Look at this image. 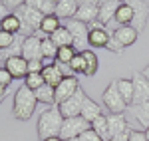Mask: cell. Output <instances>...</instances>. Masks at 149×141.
Masks as SVG:
<instances>
[{"mask_svg": "<svg viewBox=\"0 0 149 141\" xmlns=\"http://www.w3.org/2000/svg\"><path fill=\"white\" fill-rule=\"evenodd\" d=\"M36 106H38V101H36L34 92H30L26 85H20V88L14 92L12 115L18 119V121H28V119L34 115Z\"/></svg>", "mask_w": 149, "mask_h": 141, "instance_id": "cell-1", "label": "cell"}, {"mask_svg": "<svg viewBox=\"0 0 149 141\" xmlns=\"http://www.w3.org/2000/svg\"><path fill=\"white\" fill-rule=\"evenodd\" d=\"M62 123H64V117L60 113L58 106L46 107L44 111H40L38 115V137L40 139H48V137H58L60 135V129H62Z\"/></svg>", "mask_w": 149, "mask_h": 141, "instance_id": "cell-2", "label": "cell"}, {"mask_svg": "<svg viewBox=\"0 0 149 141\" xmlns=\"http://www.w3.org/2000/svg\"><path fill=\"white\" fill-rule=\"evenodd\" d=\"M14 14L20 18V24H22L20 34H22L24 38H26V36H32V34H38V30H40V22H42V18H44L42 12L30 8L28 4H22Z\"/></svg>", "mask_w": 149, "mask_h": 141, "instance_id": "cell-3", "label": "cell"}, {"mask_svg": "<svg viewBox=\"0 0 149 141\" xmlns=\"http://www.w3.org/2000/svg\"><path fill=\"white\" fill-rule=\"evenodd\" d=\"M102 101L103 106L109 109V113H123L127 109V103L123 101V97L121 94L117 92V85H115V80L113 82H109V85L103 90L102 94Z\"/></svg>", "mask_w": 149, "mask_h": 141, "instance_id": "cell-4", "label": "cell"}, {"mask_svg": "<svg viewBox=\"0 0 149 141\" xmlns=\"http://www.w3.org/2000/svg\"><path fill=\"white\" fill-rule=\"evenodd\" d=\"M66 28H68L70 36H72V46L76 48V52H84L86 46H88V24L80 22L76 18H72L66 22Z\"/></svg>", "mask_w": 149, "mask_h": 141, "instance_id": "cell-5", "label": "cell"}, {"mask_svg": "<svg viewBox=\"0 0 149 141\" xmlns=\"http://www.w3.org/2000/svg\"><path fill=\"white\" fill-rule=\"evenodd\" d=\"M86 129H90V123L84 117H80V115H78V117H66L64 123H62V129H60V137L64 141L76 139V137H80Z\"/></svg>", "mask_w": 149, "mask_h": 141, "instance_id": "cell-6", "label": "cell"}, {"mask_svg": "<svg viewBox=\"0 0 149 141\" xmlns=\"http://www.w3.org/2000/svg\"><path fill=\"white\" fill-rule=\"evenodd\" d=\"M125 2L133 10V22H131V26L137 32H143L145 26H147V20H149V4L145 0H125Z\"/></svg>", "mask_w": 149, "mask_h": 141, "instance_id": "cell-7", "label": "cell"}, {"mask_svg": "<svg viewBox=\"0 0 149 141\" xmlns=\"http://www.w3.org/2000/svg\"><path fill=\"white\" fill-rule=\"evenodd\" d=\"M86 92L84 90H78L76 94L72 95L70 99H66V101H62L60 106H58V109H60V113H62V117H78L81 113V103H84V97H86Z\"/></svg>", "mask_w": 149, "mask_h": 141, "instance_id": "cell-8", "label": "cell"}, {"mask_svg": "<svg viewBox=\"0 0 149 141\" xmlns=\"http://www.w3.org/2000/svg\"><path fill=\"white\" fill-rule=\"evenodd\" d=\"M88 44L92 48H105L107 46V40H109V32L105 30V26H103L100 20H93L92 24H88Z\"/></svg>", "mask_w": 149, "mask_h": 141, "instance_id": "cell-9", "label": "cell"}, {"mask_svg": "<svg viewBox=\"0 0 149 141\" xmlns=\"http://www.w3.org/2000/svg\"><path fill=\"white\" fill-rule=\"evenodd\" d=\"M133 103L131 106H139V103H145L149 101V82L145 80V76L141 72H133Z\"/></svg>", "mask_w": 149, "mask_h": 141, "instance_id": "cell-10", "label": "cell"}, {"mask_svg": "<svg viewBox=\"0 0 149 141\" xmlns=\"http://www.w3.org/2000/svg\"><path fill=\"white\" fill-rule=\"evenodd\" d=\"M22 58L26 62H30V60H42V36L40 34H32V36L24 38Z\"/></svg>", "mask_w": 149, "mask_h": 141, "instance_id": "cell-11", "label": "cell"}, {"mask_svg": "<svg viewBox=\"0 0 149 141\" xmlns=\"http://www.w3.org/2000/svg\"><path fill=\"white\" fill-rule=\"evenodd\" d=\"M2 68L10 74L14 80H24L28 76V62L22 58V56H12V58H6Z\"/></svg>", "mask_w": 149, "mask_h": 141, "instance_id": "cell-12", "label": "cell"}, {"mask_svg": "<svg viewBox=\"0 0 149 141\" xmlns=\"http://www.w3.org/2000/svg\"><path fill=\"white\" fill-rule=\"evenodd\" d=\"M78 90H80V82H78L76 76H68V78H64V80L60 82V85L56 88V106H60L62 101L70 99Z\"/></svg>", "mask_w": 149, "mask_h": 141, "instance_id": "cell-13", "label": "cell"}, {"mask_svg": "<svg viewBox=\"0 0 149 141\" xmlns=\"http://www.w3.org/2000/svg\"><path fill=\"white\" fill-rule=\"evenodd\" d=\"M111 36H113L123 48H129V46H133V44L137 42L139 32L133 28V26H119V28H115V30H113V34H111Z\"/></svg>", "mask_w": 149, "mask_h": 141, "instance_id": "cell-14", "label": "cell"}, {"mask_svg": "<svg viewBox=\"0 0 149 141\" xmlns=\"http://www.w3.org/2000/svg\"><path fill=\"white\" fill-rule=\"evenodd\" d=\"M105 117H107L109 137H115V135H121V133H125V131H129V129H131L123 113H109V115H105Z\"/></svg>", "mask_w": 149, "mask_h": 141, "instance_id": "cell-15", "label": "cell"}, {"mask_svg": "<svg viewBox=\"0 0 149 141\" xmlns=\"http://www.w3.org/2000/svg\"><path fill=\"white\" fill-rule=\"evenodd\" d=\"M42 78H44V83L52 85V88L56 90L58 85H60V82H62L66 76H64V72L60 70V66L54 62V64H48V66H44V70H42Z\"/></svg>", "mask_w": 149, "mask_h": 141, "instance_id": "cell-16", "label": "cell"}, {"mask_svg": "<svg viewBox=\"0 0 149 141\" xmlns=\"http://www.w3.org/2000/svg\"><path fill=\"white\" fill-rule=\"evenodd\" d=\"M78 0H60L56 4V10H54V14H56L60 20H72L74 16H76V12H78Z\"/></svg>", "mask_w": 149, "mask_h": 141, "instance_id": "cell-17", "label": "cell"}, {"mask_svg": "<svg viewBox=\"0 0 149 141\" xmlns=\"http://www.w3.org/2000/svg\"><path fill=\"white\" fill-rule=\"evenodd\" d=\"M80 54H81V58H84V72H81V74H84L86 78L95 76L97 70H100V60L95 56V52H93V50H84Z\"/></svg>", "mask_w": 149, "mask_h": 141, "instance_id": "cell-18", "label": "cell"}, {"mask_svg": "<svg viewBox=\"0 0 149 141\" xmlns=\"http://www.w3.org/2000/svg\"><path fill=\"white\" fill-rule=\"evenodd\" d=\"M102 115V107H100V103H95L90 95H86L84 97V103H81V113L80 117H84L88 123H92L95 117H100Z\"/></svg>", "mask_w": 149, "mask_h": 141, "instance_id": "cell-19", "label": "cell"}, {"mask_svg": "<svg viewBox=\"0 0 149 141\" xmlns=\"http://www.w3.org/2000/svg\"><path fill=\"white\" fill-rule=\"evenodd\" d=\"M36 95V101L38 103H44V106H56V90L52 88V85H48V83H44L42 88H38L34 92Z\"/></svg>", "mask_w": 149, "mask_h": 141, "instance_id": "cell-20", "label": "cell"}, {"mask_svg": "<svg viewBox=\"0 0 149 141\" xmlns=\"http://www.w3.org/2000/svg\"><path fill=\"white\" fill-rule=\"evenodd\" d=\"M90 129H92L102 141H109V139H111V137H109V127H107V117H105L103 113L90 123Z\"/></svg>", "mask_w": 149, "mask_h": 141, "instance_id": "cell-21", "label": "cell"}, {"mask_svg": "<svg viewBox=\"0 0 149 141\" xmlns=\"http://www.w3.org/2000/svg\"><path fill=\"white\" fill-rule=\"evenodd\" d=\"M117 2H103L97 6V20L105 26L107 22H111L115 18V12H117Z\"/></svg>", "mask_w": 149, "mask_h": 141, "instance_id": "cell-22", "label": "cell"}, {"mask_svg": "<svg viewBox=\"0 0 149 141\" xmlns=\"http://www.w3.org/2000/svg\"><path fill=\"white\" fill-rule=\"evenodd\" d=\"M74 18L80 20V22H84V24H92L93 20H97V6H92V4H80Z\"/></svg>", "mask_w": 149, "mask_h": 141, "instance_id": "cell-23", "label": "cell"}, {"mask_svg": "<svg viewBox=\"0 0 149 141\" xmlns=\"http://www.w3.org/2000/svg\"><path fill=\"white\" fill-rule=\"evenodd\" d=\"M0 30L10 32V34H20V30H22L20 18H18L14 12H8V14H6V16L0 20Z\"/></svg>", "mask_w": 149, "mask_h": 141, "instance_id": "cell-24", "label": "cell"}, {"mask_svg": "<svg viewBox=\"0 0 149 141\" xmlns=\"http://www.w3.org/2000/svg\"><path fill=\"white\" fill-rule=\"evenodd\" d=\"M113 20L119 24V26H131V22H133V10H131V6H129L127 2H121V4L117 6V12H115Z\"/></svg>", "mask_w": 149, "mask_h": 141, "instance_id": "cell-25", "label": "cell"}, {"mask_svg": "<svg viewBox=\"0 0 149 141\" xmlns=\"http://www.w3.org/2000/svg\"><path fill=\"white\" fill-rule=\"evenodd\" d=\"M115 85H117V92L121 94L123 97V101L127 103V107L133 103V83L131 80H127V78H119V80H115Z\"/></svg>", "mask_w": 149, "mask_h": 141, "instance_id": "cell-26", "label": "cell"}, {"mask_svg": "<svg viewBox=\"0 0 149 141\" xmlns=\"http://www.w3.org/2000/svg\"><path fill=\"white\" fill-rule=\"evenodd\" d=\"M60 26H62V24H60V18H58L56 14H48V16L42 18L40 30H38V32H40V34H46V36H52Z\"/></svg>", "mask_w": 149, "mask_h": 141, "instance_id": "cell-27", "label": "cell"}, {"mask_svg": "<svg viewBox=\"0 0 149 141\" xmlns=\"http://www.w3.org/2000/svg\"><path fill=\"white\" fill-rule=\"evenodd\" d=\"M52 42H54V46L56 48H64V46H72V36H70L68 28L66 26H60L56 32L52 36H48Z\"/></svg>", "mask_w": 149, "mask_h": 141, "instance_id": "cell-28", "label": "cell"}, {"mask_svg": "<svg viewBox=\"0 0 149 141\" xmlns=\"http://www.w3.org/2000/svg\"><path fill=\"white\" fill-rule=\"evenodd\" d=\"M127 109L133 113V117L137 119L143 127H147V125H149V101L139 103V106H129Z\"/></svg>", "mask_w": 149, "mask_h": 141, "instance_id": "cell-29", "label": "cell"}, {"mask_svg": "<svg viewBox=\"0 0 149 141\" xmlns=\"http://www.w3.org/2000/svg\"><path fill=\"white\" fill-rule=\"evenodd\" d=\"M26 4H28L30 8H34V10L42 12L44 16L54 14V10H56V4H54L52 0H26Z\"/></svg>", "mask_w": 149, "mask_h": 141, "instance_id": "cell-30", "label": "cell"}, {"mask_svg": "<svg viewBox=\"0 0 149 141\" xmlns=\"http://www.w3.org/2000/svg\"><path fill=\"white\" fill-rule=\"evenodd\" d=\"M78 52H76V48L74 46H64V48H58V54H56V62L58 64H66L70 66V62L74 60Z\"/></svg>", "mask_w": 149, "mask_h": 141, "instance_id": "cell-31", "label": "cell"}, {"mask_svg": "<svg viewBox=\"0 0 149 141\" xmlns=\"http://www.w3.org/2000/svg\"><path fill=\"white\" fill-rule=\"evenodd\" d=\"M58 54V48L54 46V42L50 38H42V60H48V62H54Z\"/></svg>", "mask_w": 149, "mask_h": 141, "instance_id": "cell-32", "label": "cell"}, {"mask_svg": "<svg viewBox=\"0 0 149 141\" xmlns=\"http://www.w3.org/2000/svg\"><path fill=\"white\" fill-rule=\"evenodd\" d=\"M24 85H26L30 92H36L38 88L44 85V78H42V74H28V76L24 78Z\"/></svg>", "mask_w": 149, "mask_h": 141, "instance_id": "cell-33", "label": "cell"}, {"mask_svg": "<svg viewBox=\"0 0 149 141\" xmlns=\"http://www.w3.org/2000/svg\"><path fill=\"white\" fill-rule=\"evenodd\" d=\"M14 40H16V34H10V32L0 30V52L8 50V48L14 44Z\"/></svg>", "mask_w": 149, "mask_h": 141, "instance_id": "cell-34", "label": "cell"}, {"mask_svg": "<svg viewBox=\"0 0 149 141\" xmlns=\"http://www.w3.org/2000/svg\"><path fill=\"white\" fill-rule=\"evenodd\" d=\"M70 70L74 72V74H81V72H84V58H81L80 52H78V54L74 56V60L70 62Z\"/></svg>", "mask_w": 149, "mask_h": 141, "instance_id": "cell-35", "label": "cell"}, {"mask_svg": "<svg viewBox=\"0 0 149 141\" xmlns=\"http://www.w3.org/2000/svg\"><path fill=\"white\" fill-rule=\"evenodd\" d=\"M44 70V60H30L28 62V74H42Z\"/></svg>", "mask_w": 149, "mask_h": 141, "instance_id": "cell-36", "label": "cell"}, {"mask_svg": "<svg viewBox=\"0 0 149 141\" xmlns=\"http://www.w3.org/2000/svg\"><path fill=\"white\" fill-rule=\"evenodd\" d=\"M105 50H109V52H113V54H121L125 48L121 46L117 40H115L113 36H109V40H107V46H105Z\"/></svg>", "mask_w": 149, "mask_h": 141, "instance_id": "cell-37", "label": "cell"}, {"mask_svg": "<svg viewBox=\"0 0 149 141\" xmlns=\"http://www.w3.org/2000/svg\"><path fill=\"white\" fill-rule=\"evenodd\" d=\"M0 2L6 10H18L22 4H26V0H0Z\"/></svg>", "mask_w": 149, "mask_h": 141, "instance_id": "cell-38", "label": "cell"}, {"mask_svg": "<svg viewBox=\"0 0 149 141\" xmlns=\"http://www.w3.org/2000/svg\"><path fill=\"white\" fill-rule=\"evenodd\" d=\"M14 82V78H12L8 72L4 70L2 66H0V85H4V88H10V83Z\"/></svg>", "mask_w": 149, "mask_h": 141, "instance_id": "cell-39", "label": "cell"}, {"mask_svg": "<svg viewBox=\"0 0 149 141\" xmlns=\"http://www.w3.org/2000/svg\"><path fill=\"white\" fill-rule=\"evenodd\" d=\"M80 141H102V139H100V137H97V135H95L92 129H86V131L80 135Z\"/></svg>", "mask_w": 149, "mask_h": 141, "instance_id": "cell-40", "label": "cell"}, {"mask_svg": "<svg viewBox=\"0 0 149 141\" xmlns=\"http://www.w3.org/2000/svg\"><path fill=\"white\" fill-rule=\"evenodd\" d=\"M129 141H147V139H145V133H143V131L131 129L129 131Z\"/></svg>", "mask_w": 149, "mask_h": 141, "instance_id": "cell-41", "label": "cell"}, {"mask_svg": "<svg viewBox=\"0 0 149 141\" xmlns=\"http://www.w3.org/2000/svg\"><path fill=\"white\" fill-rule=\"evenodd\" d=\"M129 131H131V129H129ZM129 131L121 133V135H115V137H111L109 141H129Z\"/></svg>", "mask_w": 149, "mask_h": 141, "instance_id": "cell-42", "label": "cell"}, {"mask_svg": "<svg viewBox=\"0 0 149 141\" xmlns=\"http://www.w3.org/2000/svg\"><path fill=\"white\" fill-rule=\"evenodd\" d=\"M78 4H92V6H100V0H78Z\"/></svg>", "mask_w": 149, "mask_h": 141, "instance_id": "cell-43", "label": "cell"}, {"mask_svg": "<svg viewBox=\"0 0 149 141\" xmlns=\"http://www.w3.org/2000/svg\"><path fill=\"white\" fill-rule=\"evenodd\" d=\"M6 14H8V10H6V8L2 6V2H0V20H2V18H4Z\"/></svg>", "mask_w": 149, "mask_h": 141, "instance_id": "cell-44", "label": "cell"}, {"mask_svg": "<svg viewBox=\"0 0 149 141\" xmlns=\"http://www.w3.org/2000/svg\"><path fill=\"white\" fill-rule=\"evenodd\" d=\"M141 74L145 76V80H147V82H149V64H147V66H145V68H143V70H141Z\"/></svg>", "mask_w": 149, "mask_h": 141, "instance_id": "cell-45", "label": "cell"}, {"mask_svg": "<svg viewBox=\"0 0 149 141\" xmlns=\"http://www.w3.org/2000/svg\"><path fill=\"white\" fill-rule=\"evenodd\" d=\"M6 90H8V88H4V85H0V97H2V99H4V95H6Z\"/></svg>", "mask_w": 149, "mask_h": 141, "instance_id": "cell-46", "label": "cell"}, {"mask_svg": "<svg viewBox=\"0 0 149 141\" xmlns=\"http://www.w3.org/2000/svg\"><path fill=\"white\" fill-rule=\"evenodd\" d=\"M42 141H64V139L58 135V137H48V139H42Z\"/></svg>", "mask_w": 149, "mask_h": 141, "instance_id": "cell-47", "label": "cell"}, {"mask_svg": "<svg viewBox=\"0 0 149 141\" xmlns=\"http://www.w3.org/2000/svg\"><path fill=\"white\" fill-rule=\"evenodd\" d=\"M103 2H117V4H121V2H125V0H100V4H103Z\"/></svg>", "mask_w": 149, "mask_h": 141, "instance_id": "cell-48", "label": "cell"}, {"mask_svg": "<svg viewBox=\"0 0 149 141\" xmlns=\"http://www.w3.org/2000/svg\"><path fill=\"white\" fill-rule=\"evenodd\" d=\"M143 133H145V139L149 141V125H147V127H145V131H143Z\"/></svg>", "mask_w": 149, "mask_h": 141, "instance_id": "cell-49", "label": "cell"}, {"mask_svg": "<svg viewBox=\"0 0 149 141\" xmlns=\"http://www.w3.org/2000/svg\"><path fill=\"white\" fill-rule=\"evenodd\" d=\"M68 141H80V137H76V139H68Z\"/></svg>", "mask_w": 149, "mask_h": 141, "instance_id": "cell-50", "label": "cell"}, {"mask_svg": "<svg viewBox=\"0 0 149 141\" xmlns=\"http://www.w3.org/2000/svg\"><path fill=\"white\" fill-rule=\"evenodd\" d=\"M52 2H54V4H58V2H60V0H52Z\"/></svg>", "mask_w": 149, "mask_h": 141, "instance_id": "cell-51", "label": "cell"}, {"mask_svg": "<svg viewBox=\"0 0 149 141\" xmlns=\"http://www.w3.org/2000/svg\"><path fill=\"white\" fill-rule=\"evenodd\" d=\"M0 101H2V97H0Z\"/></svg>", "mask_w": 149, "mask_h": 141, "instance_id": "cell-52", "label": "cell"}, {"mask_svg": "<svg viewBox=\"0 0 149 141\" xmlns=\"http://www.w3.org/2000/svg\"><path fill=\"white\" fill-rule=\"evenodd\" d=\"M0 54H2V52H0Z\"/></svg>", "mask_w": 149, "mask_h": 141, "instance_id": "cell-53", "label": "cell"}]
</instances>
